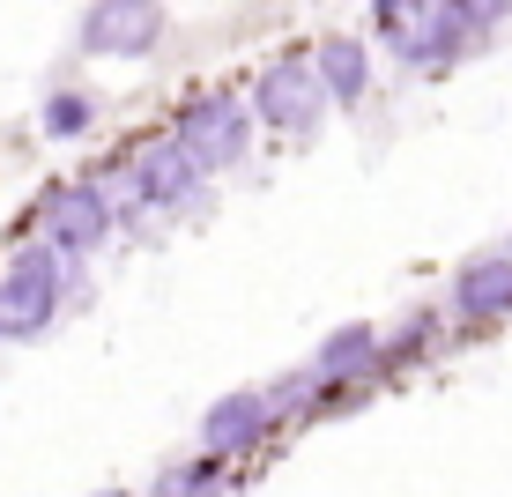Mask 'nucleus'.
<instances>
[{
	"label": "nucleus",
	"mask_w": 512,
	"mask_h": 497,
	"mask_svg": "<svg viewBox=\"0 0 512 497\" xmlns=\"http://www.w3.org/2000/svg\"><path fill=\"white\" fill-rule=\"evenodd\" d=\"M60 290H67V275L45 245L8 253V268H0V334H45L52 312H60Z\"/></svg>",
	"instance_id": "1"
},
{
	"label": "nucleus",
	"mask_w": 512,
	"mask_h": 497,
	"mask_svg": "<svg viewBox=\"0 0 512 497\" xmlns=\"http://www.w3.org/2000/svg\"><path fill=\"white\" fill-rule=\"evenodd\" d=\"M186 149L193 171H231L245 164V149H253V112H245L238 97H193L179 112V134H171Z\"/></svg>",
	"instance_id": "2"
},
{
	"label": "nucleus",
	"mask_w": 512,
	"mask_h": 497,
	"mask_svg": "<svg viewBox=\"0 0 512 497\" xmlns=\"http://www.w3.org/2000/svg\"><path fill=\"white\" fill-rule=\"evenodd\" d=\"M112 238V201H104L97 186H60L45 201V253L60 260H82V253H97V245Z\"/></svg>",
	"instance_id": "3"
},
{
	"label": "nucleus",
	"mask_w": 512,
	"mask_h": 497,
	"mask_svg": "<svg viewBox=\"0 0 512 497\" xmlns=\"http://www.w3.org/2000/svg\"><path fill=\"white\" fill-rule=\"evenodd\" d=\"M320 75H312V60L305 52H290V60H275L268 75L253 82V104L245 112L253 119H268V127H282V134H297V127H312L320 119Z\"/></svg>",
	"instance_id": "4"
},
{
	"label": "nucleus",
	"mask_w": 512,
	"mask_h": 497,
	"mask_svg": "<svg viewBox=\"0 0 512 497\" xmlns=\"http://www.w3.org/2000/svg\"><path fill=\"white\" fill-rule=\"evenodd\" d=\"M156 38H164V8H149V0H97L82 15V52L141 60V52H156Z\"/></svg>",
	"instance_id": "5"
},
{
	"label": "nucleus",
	"mask_w": 512,
	"mask_h": 497,
	"mask_svg": "<svg viewBox=\"0 0 512 497\" xmlns=\"http://www.w3.org/2000/svg\"><path fill=\"white\" fill-rule=\"evenodd\" d=\"M268 394H260V386H238V394H223L216 408H208V416H201V460H216V468H223V460H238V453H253L260 446V438H268Z\"/></svg>",
	"instance_id": "6"
},
{
	"label": "nucleus",
	"mask_w": 512,
	"mask_h": 497,
	"mask_svg": "<svg viewBox=\"0 0 512 497\" xmlns=\"http://www.w3.org/2000/svg\"><path fill=\"white\" fill-rule=\"evenodd\" d=\"M134 193H141V201H156V208H186L193 193H201V171L186 164V149L171 134L164 141H141V149H134Z\"/></svg>",
	"instance_id": "7"
},
{
	"label": "nucleus",
	"mask_w": 512,
	"mask_h": 497,
	"mask_svg": "<svg viewBox=\"0 0 512 497\" xmlns=\"http://www.w3.org/2000/svg\"><path fill=\"white\" fill-rule=\"evenodd\" d=\"M312 75H320L327 104H364V90H372V52H364V38H327L312 52Z\"/></svg>",
	"instance_id": "8"
},
{
	"label": "nucleus",
	"mask_w": 512,
	"mask_h": 497,
	"mask_svg": "<svg viewBox=\"0 0 512 497\" xmlns=\"http://www.w3.org/2000/svg\"><path fill=\"white\" fill-rule=\"evenodd\" d=\"M453 305H461L468 319L512 312V260H468V268L453 275Z\"/></svg>",
	"instance_id": "9"
},
{
	"label": "nucleus",
	"mask_w": 512,
	"mask_h": 497,
	"mask_svg": "<svg viewBox=\"0 0 512 497\" xmlns=\"http://www.w3.org/2000/svg\"><path fill=\"white\" fill-rule=\"evenodd\" d=\"M379 357V334L372 327H334L327 334V342H320V357H312V379H349V371H364V364H372Z\"/></svg>",
	"instance_id": "10"
},
{
	"label": "nucleus",
	"mask_w": 512,
	"mask_h": 497,
	"mask_svg": "<svg viewBox=\"0 0 512 497\" xmlns=\"http://www.w3.org/2000/svg\"><path fill=\"white\" fill-rule=\"evenodd\" d=\"M216 490V460H186V468H164L149 497H208Z\"/></svg>",
	"instance_id": "11"
},
{
	"label": "nucleus",
	"mask_w": 512,
	"mask_h": 497,
	"mask_svg": "<svg viewBox=\"0 0 512 497\" xmlns=\"http://www.w3.org/2000/svg\"><path fill=\"white\" fill-rule=\"evenodd\" d=\"M82 127H90V97L82 90H60L45 104V134H82Z\"/></svg>",
	"instance_id": "12"
},
{
	"label": "nucleus",
	"mask_w": 512,
	"mask_h": 497,
	"mask_svg": "<svg viewBox=\"0 0 512 497\" xmlns=\"http://www.w3.org/2000/svg\"><path fill=\"white\" fill-rule=\"evenodd\" d=\"M312 394H320V379H312V371H297V379H282L275 394H268V416H297Z\"/></svg>",
	"instance_id": "13"
},
{
	"label": "nucleus",
	"mask_w": 512,
	"mask_h": 497,
	"mask_svg": "<svg viewBox=\"0 0 512 497\" xmlns=\"http://www.w3.org/2000/svg\"><path fill=\"white\" fill-rule=\"evenodd\" d=\"M431 334H438V312H416V319H409V327H401V342H394V349H386V357H394V364H401V357H416V349H423V342H431Z\"/></svg>",
	"instance_id": "14"
},
{
	"label": "nucleus",
	"mask_w": 512,
	"mask_h": 497,
	"mask_svg": "<svg viewBox=\"0 0 512 497\" xmlns=\"http://www.w3.org/2000/svg\"><path fill=\"white\" fill-rule=\"evenodd\" d=\"M90 497H134V490H90Z\"/></svg>",
	"instance_id": "15"
}]
</instances>
